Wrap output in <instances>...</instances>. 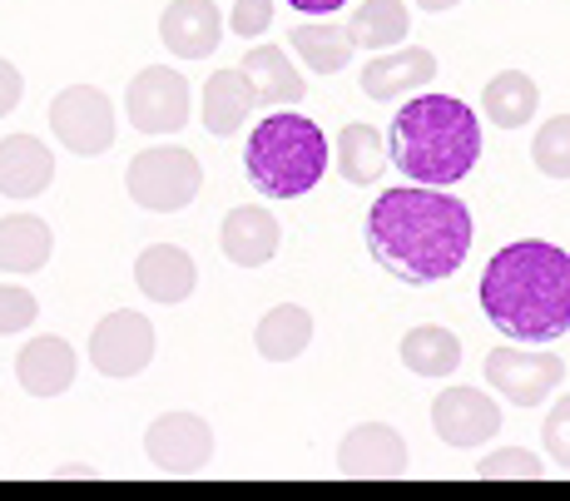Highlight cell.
<instances>
[{"instance_id": "obj_1", "label": "cell", "mask_w": 570, "mask_h": 501, "mask_svg": "<svg viewBox=\"0 0 570 501\" xmlns=\"http://www.w3.org/2000/svg\"><path fill=\"white\" fill-rule=\"evenodd\" d=\"M476 224L456 194L432 184H402L367 209V254L402 283H442L466 264Z\"/></svg>"}, {"instance_id": "obj_2", "label": "cell", "mask_w": 570, "mask_h": 501, "mask_svg": "<svg viewBox=\"0 0 570 501\" xmlns=\"http://www.w3.org/2000/svg\"><path fill=\"white\" fill-rule=\"evenodd\" d=\"M481 313L511 343H556L570 333V254L551 238L497 248L481 274Z\"/></svg>"}, {"instance_id": "obj_3", "label": "cell", "mask_w": 570, "mask_h": 501, "mask_svg": "<svg viewBox=\"0 0 570 501\" xmlns=\"http://www.w3.org/2000/svg\"><path fill=\"white\" fill-rule=\"evenodd\" d=\"M387 135V159L397 165V174H407L412 184H432V189L466 179L481 159V119L456 95H412L392 115Z\"/></svg>"}, {"instance_id": "obj_4", "label": "cell", "mask_w": 570, "mask_h": 501, "mask_svg": "<svg viewBox=\"0 0 570 501\" xmlns=\"http://www.w3.org/2000/svg\"><path fill=\"white\" fill-rule=\"evenodd\" d=\"M327 165H333V145L317 129V119L298 110H268L244 145L248 184L268 199H303L323 184Z\"/></svg>"}, {"instance_id": "obj_5", "label": "cell", "mask_w": 570, "mask_h": 501, "mask_svg": "<svg viewBox=\"0 0 570 501\" xmlns=\"http://www.w3.org/2000/svg\"><path fill=\"white\" fill-rule=\"evenodd\" d=\"M125 189L139 209L149 214H179L199 199L204 189V165L194 159V149L184 145H149L129 159Z\"/></svg>"}, {"instance_id": "obj_6", "label": "cell", "mask_w": 570, "mask_h": 501, "mask_svg": "<svg viewBox=\"0 0 570 501\" xmlns=\"http://www.w3.org/2000/svg\"><path fill=\"white\" fill-rule=\"evenodd\" d=\"M481 373H487V387L497 392L501 402H511V407H541V402L566 383V363L556 353H546L541 343L491 347Z\"/></svg>"}, {"instance_id": "obj_7", "label": "cell", "mask_w": 570, "mask_h": 501, "mask_svg": "<svg viewBox=\"0 0 570 501\" xmlns=\"http://www.w3.org/2000/svg\"><path fill=\"white\" fill-rule=\"evenodd\" d=\"M50 135L60 139L70 155H105L115 145V105L100 85H70L50 100Z\"/></svg>"}, {"instance_id": "obj_8", "label": "cell", "mask_w": 570, "mask_h": 501, "mask_svg": "<svg viewBox=\"0 0 570 501\" xmlns=\"http://www.w3.org/2000/svg\"><path fill=\"white\" fill-rule=\"evenodd\" d=\"M159 347V328L145 318L139 308H115L95 323L90 333V363L105 377H139L155 363Z\"/></svg>"}, {"instance_id": "obj_9", "label": "cell", "mask_w": 570, "mask_h": 501, "mask_svg": "<svg viewBox=\"0 0 570 501\" xmlns=\"http://www.w3.org/2000/svg\"><path fill=\"white\" fill-rule=\"evenodd\" d=\"M189 80L174 65H149L125 90V115L139 135H179L189 125Z\"/></svg>"}, {"instance_id": "obj_10", "label": "cell", "mask_w": 570, "mask_h": 501, "mask_svg": "<svg viewBox=\"0 0 570 501\" xmlns=\"http://www.w3.org/2000/svg\"><path fill=\"white\" fill-rule=\"evenodd\" d=\"M145 456L169 477H199L214 462V428L199 412H164L145 432Z\"/></svg>"}, {"instance_id": "obj_11", "label": "cell", "mask_w": 570, "mask_h": 501, "mask_svg": "<svg viewBox=\"0 0 570 501\" xmlns=\"http://www.w3.org/2000/svg\"><path fill=\"white\" fill-rule=\"evenodd\" d=\"M432 428L446 446L471 452V446L491 442L501 432V407H497V397L481 387H446L442 397L432 402Z\"/></svg>"}, {"instance_id": "obj_12", "label": "cell", "mask_w": 570, "mask_h": 501, "mask_svg": "<svg viewBox=\"0 0 570 501\" xmlns=\"http://www.w3.org/2000/svg\"><path fill=\"white\" fill-rule=\"evenodd\" d=\"M337 472L357 477V482H387V477L407 472V438L387 422H357L343 442H337Z\"/></svg>"}, {"instance_id": "obj_13", "label": "cell", "mask_w": 570, "mask_h": 501, "mask_svg": "<svg viewBox=\"0 0 570 501\" xmlns=\"http://www.w3.org/2000/svg\"><path fill=\"white\" fill-rule=\"evenodd\" d=\"M159 40L179 60H208L224 40V10L214 0H169L159 16Z\"/></svg>"}, {"instance_id": "obj_14", "label": "cell", "mask_w": 570, "mask_h": 501, "mask_svg": "<svg viewBox=\"0 0 570 501\" xmlns=\"http://www.w3.org/2000/svg\"><path fill=\"white\" fill-rule=\"evenodd\" d=\"M278 244H283V224L263 204H238L218 224V254L234 268H263L278 254Z\"/></svg>"}, {"instance_id": "obj_15", "label": "cell", "mask_w": 570, "mask_h": 501, "mask_svg": "<svg viewBox=\"0 0 570 501\" xmlns=\"http://www.w3.org/2000/svg\"><path fill=\"white\" fill-rule=\"evenodd\" d=\"M436 80V56L432 50H422V46H392V56L387 50H377L367 65H363V75H357V85H363V95L367 100H402V95H416V90H426V85Z\"/></svg>"}, {"instance_id": "obj_16", "label": "cell", "mask_w": 570, "mask_h": 501, "mask_svg": "<svg viewBox=\"0 0 570 501\" xmlns=\"http://www.w3.org/2000/svg\"><path fill=\"white\" fill-rule=\"evenodd\" d=\"M135 283L149 303L174 308V303H184L199 288V264H194V254H184L179 244H149L145 254L135 258Z\"/></svg>"}, {"instance_id": "obj_17", "label": "cell", "mask_w": 570, "mask_h": 501, "mask_svg": "<svg viewBox=\"0 0 570 501\" xmlns=\"http://www.w3.org/2000/svg\"><path fill=\"white\" fill-rule=\"evenodd\" d=\"M55 184V155L36 135H6L0 139V194L16 204L40 199Z\"/></svg>"}, {"instance_id": "obj_18", "label": "cell", "mask_w": 570, "mask_h": 501, "mask_svg": "<svg viewBox=\"0 0 570 501\" xmlns=\"http://www.w3.org/2000/svg\"><path fill=\"white\" fill-rule=\"evenodd\" d=\"M75 373H80V357L65 337H30L16 357V383L30 392V397H60L70 392Z\"/></svg>"}, {"instance_id": "obj_19", "label": "cell", "mask_w": 570, "mask_h": 501, "mask_svg": "<svg viewBox=\"0 0 570 501\" xmlns=\"http://www.w3.org/2000/svg\"><path fill=\"white\" fill-rule=\"evenodd\" d=\"M238 70L248 75V85H254L258 105H278V110H298L303 100H308V80H303V70L283 56L278 46H254L244 60H238Z\"/></svg>"}, {"instance_id": "obj_20", "label": "cell", "mask_w": 570, "mask_h": 501, "mask_svg": "<svg viewBox=\"0 0 570 501\" xmlns=\"http://www.w3.org/2000/svg\"><path fill=\"white\" fill-rule=\"evenodd\" d=\"M204 129L214 139H228V135H238V129L254 119L258 110V95H254V85H248V75L238 70H214L208 75V85H204Z\"/></svg>"}, {"instance_id": "obj_21", "label": "cell", "mask_w": 570, "mask_h": 501, "mask_svg": "<svg viewBox=\"0 0 570 501\" xmlns=\"http://www.w3.org/2000/svg\"><path fill=\"white\" fill-rule=\"evenodd\" d=\"M55 254V234L40 214H6L0 219V274H40Z\"/></svg>"}, {"instance_id": "obj_22", "label": "cell", "mask_w": 570, "mask_h": 501, "mask_svg": "<svg viewBox=\"0 0 570 501\" xmlns=\"http://www.w3.org/2000/svg\"><path fill=\"white\" fill-rule=\"evenodd\" d=\"M313 313L303 308V303H278V308H268L258 318L254 328V347L258 357H268V363H293V357H303L313 347Z\"/></svg>"}, {"instance_id": "obj_23", "label": "cell", "mask_w": 570, "mask_h": 501, "mask_svg": "<svg viewBox=\"0 0 570 501\" xmlns=\"http://www.w3.org/2000/svg\"><path fill=\"white\" fill-rule=\"evenodd\" d=\"M333 165L347 184H377L382 169H387V135L377 125H367V119H347L337 129Z\"/></svg>"}, {"instance_id": "obj_24", "label": "cell", "mask_w": 570, "mask_h": 501, "mask_svg": "<svg viewBox=\"0 0 570 501\" xmlns=\"http://www.w3.org/2000/svg\"><path fill=\"white\" fill-rule=\"evenodd\" d=\"M481 110L497 129H525L541 110V90H535V80L525 70H501L481 90Z\"/></svg>"}, {"instance_id": "obj_25", "label": "cell", "mask_w": 570, "mask_h": 501, "mask_svg": "<svg viewBox=\"0 0 570 501\" xmlns=\"http://www.w3.org/2000/svg\"><path fill=\"white\" fill-rule=\"evenodd\" d=\"M412 30V16L402 0H363V6L347 16V36H353V50H392L402 46Z\"/></svg>"}, {"instance_id": "obj_26", "label": "cell", "mask_w": 570, "mask_h": 501, "mask_svg": "<svg viewBox=\"0 0 570 501\" xmlns=\"http://www.w3.org/2000/svg\"><path fill=\"white\" fill-rule=\"evenodd\" d=\"M402 363H407V373L416 377H452L456 367H462V343H456L452 328H442V323H422V328H412L402 337Z\"/></svg>"}, {"instance_id": "obj_27", "label": "cell", "mask_w": 570, "mask_h": 501, "mask_svg": "<svg viewBox=\"0 0 570 501\" xmlns=\"http://www.w3.org/2000/svg\"><path fill=\"white\" fill-rule=\"evenodd\" d=\"M288 50L308 65L313 75H337V70H347V60H353V36H347V26L317 20V26L288 30Z\"/></svg>"}, {"instance_id": "obj_28", "label": "cell", "mask_w": 570, "mask_h": 501, "mask_svg": "<svg viewBox=\"0 0 570 501\" xmlns=\"http://www.w3.org/2000/svg\"><path fill=\"white\" fill-rule=\"evenodd\" d=\"M531 159L546 179H570V115H551L531 135Z\"/></svg>"}, {"instance_id": "obj_29", "label": "cell", "mask_w": 570, "mask_h": 501, "mask_svg": "<svg viewBox=\"0 0 570 501\" xmlns=\"http://www.w3.org/2000/svg\"><path fill=\"white\" fill-rule=\"evenodd\" d=\"M476 477H481V482H507V477L535 482V477H546V462H541V456H531V452H521V446H501V452L481 456Z\"/></svg>"}, {"instance_id": "obj_30", "label": "cell", "mask_w": 570, "mask_h": 501, "mask_svg": "<svg viewBox=\"0 0 570 501\" xmlns=\"http://www.w3.org/2000/svg\"><path fill=\"white\" fill-rule=\"evenodd\" d=\"M36 318H40V298H36V293L20 288V283H0V337L36 328Z\"/></svg>"}, {"instance_id": "obj_31", "label": "cell", "mask_w": 570, "mask_h": 501, "mask_svg": "<svg viewBox=\"0 0 570 501\" xmlns=\"http://www.w3.org/2000/svg\"><path fill=\"white\" fill-rule=\"evenodd\" d=\"M541 442H546V452H551V462L561 466V472H570V397L551 402V412H546V422H541Z\"/></svg>"}, {"instance_id": "obj_32", "label": "cell", "mask_w": 570, "mask_h": 501, "mask_svg": "<svg viewBox=\"0 0 570 501\" xmlns=\"http://www.w3.org/2000/svg\"><path fill=\"white\" fill-rule=\"evenodd\" d=\"M224 26H234V36H244V40L268 36V26H273V0H234V16H228Z\"/></svg>"}, {"instance_id": "obj_33", "label": "cell", "mask_w": 570, "mask_h": 501, "mask_svg": "<svg viewBox=\"0 0 570 501\" xmlns=\"http://www.w3.org/2000/svg\"><path fill=\"white\" fill-rule=\"evenodd\" d=\"M20 95H26V80H20V70L10 60H0V119L16 110Z\"/></svg>"}, {"instance_id": "obj_34", "label": "cell", "mask_w": 570, "mask_h": 501, "mask_svg": "<svg viewBox=\"0 0 570 501\" xmlns=\"http://www.w3.org/2000/svg\"><path fill=\"white\" fill-rule=\"evenodd\" d=\"M293 10H303V16H337V10L347 6V0H288Z\"/></svg>"}, {"instance_id": "obj_35", "label": "cell", "mask_w": 570, "mask_h": 501, "mask_svg": "<svg viewBox=\"0 0 570 501\" xmlns=\"http://www.w3.org/2000/svg\"><path fill=\"white\" fill-rule=\"evenodd\" d=\"M416 6H422V10H432V16H436V10H456V6H462V0H416Z\"/></svg>"}]
</instances>
